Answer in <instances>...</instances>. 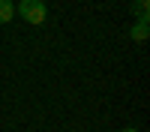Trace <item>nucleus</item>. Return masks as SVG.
I'll list each match as a JSON object with an SVG mask.
<instances>
[{"label": "nucleus", "mask_w": 150, "mask_h": 132, "mask_svg": "<svg viewBox=\"0 0 150 132\" xmlns=\"http://www.w3.org/2000/svg\"><path fill=\"white\" fill-rule=\"evenodd\" d=\"M15 15H21L27 24H42L48 18V9L42 0H21V3H15Z\"/></svg>", "instance_id": "nucleus-1"}, {"label": "nucleus", "mask_w": 150, "mask_h": 132, "mask_svg": "<svg viewBox=\"0 0 150 132\" xmlns=\"http://www.w3.org/2000/svg\"><path fill=\"white\" fill-rule=\"evenodd\" d=\"M15 15V3L12 0H0V24H9Z\"/></svg>", "instance_id": "nucleus-2"}, {"label": "nucleus", "mask_w": 150, "mask_h": 132, "mask_svg": "<svg viewBox=\"0 0 150 132\" xmlns=\"http://www.w3.org/2000/svg\"><path fill=\"white\" fill-rule=\"evenodd\" d=\"M129 36H132L135 42H144V39H147V18H138V24L129 30Z\"/></svg>", "instance_id": "nucleus-3"}, {"label": "nucleus", "mask_w": 150, "mask_h": 132, "mask_svg": "<svg viewBox=\"0 0 150 132\" xmlns=\"http://www.w3.org/2000/svg\"><path fill=\"white\" fill-rule=\"evenodd\" d=\"M135 6H138V18H150V15H147V6H150V0H135Z\"/></svg>", "instance_id": "nucleus-4"}, {"label": "nucleus", "mask_w": 150, "mask_h": 132, "mask_svg": "<svg viewBox=\"0 0 150 132\" xmlns=\"http://www.w3.org/2000/svg\"><path fill=\"white\" fill-rule=\"evenodd\" d=\"M123 132H138V129H135V126H129V129H123Z\"/></svg>", "instance_id": "nucleus-5"}]
</instances>
